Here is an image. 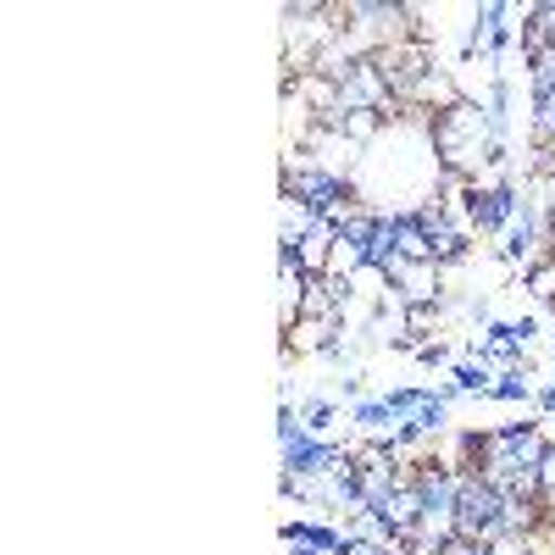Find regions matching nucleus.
<instances>
[{
    "label": "nucleus",
    "mask_w": 555,
    "mask_h": 555,
    "mask_svg": "<svg viewBox=\"0 0 555 555\" xmlns=\"http://www.w3.org/2000/svg\"><path fill=\"white\" fill-rule=\"evenodd\" d=\"M483 400H494V405H533L539 400V384H533L528 366H512V373H494L489 378V395Z\"/></svg>",
    "instance_id": "20e7f679"
},
{
    "label": "nucleus",
    "mask_w": 555,
    "mask_h": 555,
    "mask_svg": "<svg viewBox=\"0 0 555 555\" xmlns=\"http://www.w3.org/2000/svg\"><path fill=\"white\" fill-rule=\"evenodd\" d=\"M334 423H339V400H334V395H311V400H300V428H306V434L334 439Z\"/></svg>",
    "instance_id": "423d86ee"
},
{
    "label": "nucleus",
    "mask_w": 555,
    "mask_h": 555,
    "mask_svg": "<svg viewBox=\"0 0 555 555\" xmlns=\"http://www.w3.org/2000/svg\"><path fill=\"white\" fill-rule=\"evenodd\" d=\"M500 512H505V489L483 473H461V494H455V539L467 544H494V528H500Z\"/></svg>",
    "instance_id": "f03ea898"
},
{
    "label": "nucleus",
    "mask_w": 555,
    "mask_h": 555,
    "mask_svg": "<svg viewBox=\"0 0 555 555\" xmlns=\"http://www.w3.org/2000/svg\"><path fill=\"white\" fill-rule=\"evenodd\" d=\"M284 195L306 201L317 217H339V211L361 206L356 178H350V172H334V167H322V162H311V156L284 162Z\"/></svg>",
    "instance_id": "f257e3e1"
},
{
    "label": "nucleus",
    "mask_w": 555,
    "mask_h": 555,
    "mask_svg": "<svg viewBox=\"0 0 555 555\" xmlns=\"http://www.w3.org/2000/svg\"><path fill=\"white\" fill-rule=\"evenodd\" d=\"M284 478H334L350 467V444L339 439H317L306 428H284Z\"/></svg>",
    "instance_id": "7ed1b4c3"
},
{
    "label": "nucleus",
    "mask_w": 555,
    "mask_h": 555,
    "mask_svg": "<svg viewBox=\"0 0 555 555\" xmlns=\"http://www.w3.org/2000/svg\"><path fill=\"white\" fill-rule=\"evenodd\" d=\"M489 378H494V373H489V361L473 356V350H467V356H455V366H450V384H455L461 400H483V395H489Z\"/></svg>",
    "instance_id": "39448f33"
},
{
    "label": "nucleus",
    "mask_w": 555,
    "mask_h": 555,
    "mask_svg": "<svg viewBox=\"0 0 555 555\" xmlns=\"http://www.w3.org/2000/svg\"><path fill=\"white\" fill-rule=\"evenodd\" d=\"M550 361H555V334H550Z\"/></svg>",
    "instance_id": "0eeeda50"
}]
</instances>
